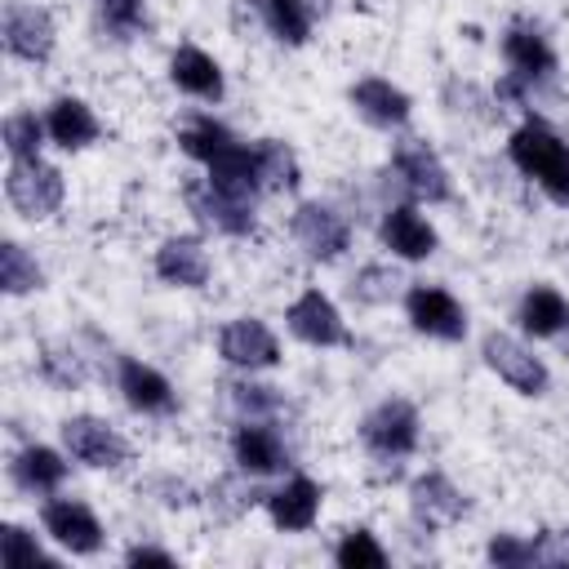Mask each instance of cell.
Segmentation results:
<instances>
[{
  "label": "cell",
  "mask_w": 569,
  "mask_h": 569,
  "mask_svg": "<svg viewBox=\"0 0 569 569\" xmlns=\"http://www.w3.org/2000/svg\"><path fill=\"white\" fill-rule=\"evenodd\" d=\"M262 502H267V516H271L276 529L302 533V529H311L316 516H320V485H316L311 476H293V480H284L276 493H267Z\"/></svg>",
  "instance_id": "44dd1931"
},
{
  "label": "cell",
  "mask_w": 569,
  "mask_h": 569,
  "mask_svg": "<svg viewBox=\"0 0 569 569\" xmlns=\"http://www.w3.org/2000/svg\"><path fill=\"white\" fill-rule=\"evenodd\" d=\"M116 387H120L124 405L138 409V413H173V405H178L169 378H164L160 369L133 360V356L120 360V369H116Z\"/></svg>",
  "instance_id": "ac0fdd59"
},
{
  "label": "cell",
  "mask_w": 569,
  "mask_h": 569,
  "mask_svg": "<svg viewBox=\"0 0 569 569\" xmlns=\"http://www.w3.org/2000/svg\"><path fill=\"white\" fill-rule=\"evenodd\" d=\"M507 156L525 178H533L556 204L569 209V142L547 120L529 116L525 124H516V133L507 142Z\"/></svg>",
  "instance_id": "6da1fadb"
},
{
  "label": "cell",
  "mask_w": 569,
  "mask_h": 569,
  "mask_svg": "<svg viewBox=\"0 0 569 569\" xmlns=\"http://www.w3.org/2000/svg\"><path fill=\"white\" fill-rule=\"evenodd\" d=\"M502 58H507V67L520 76V80H551V71H556V49L547 44V36L538 31V27H529V22H511L507 27V36H502Z\"/></svg>",
  "instance_id": "7402d4cb"
},
{
  "label": "cell",
  "mask_w": 569,
  "mask_h": 569,
  "mask_svg": "<svg viewBox=\"0 0 569 569\" xmlns=\"http://www.w3.org/2000/svg\"><path fill=\"white\" fill-rule=\"evenodd\" d=\"M169 80H173L187 98H196V102H222V93H227L222 67H218L204 49H196V44H178V49H173V58H169Z\"/></svg>",
  "instance_id": "d6986e66"
},
{
  "label": "cell",
  "mask_w": 569,
  "mask_h": 569,
  "mask_svg": "<svg viewBox=\"0 0 569 569\" xmlns=\"http://www.w3.org/2000/svg\"><path fill=\"white\" fill-rule=\"evenodd\" d=\"M418 436H422V418L409 400L400 396H387L378 400L365 418H360V440L365 449L378 458V462H400L418 449Z\"/></svg>",
  "instance_id": "3957f363"
},
{
  "label": "cell",
  "mask_w": 569,
  "mask_h": 569,
  "mask_svg": "<svg viewBox=\"0 0 569 569\" xmlns=\"http://www.w3.org/2000/svg\"><path fill=\"white\" fill-rule=\"evenodd\" d=\"M227 391H231V405H236L249 422H271V418L280 413V405H284L276 387H262V382H249V378H244V382H231Z\"/></svg>",
  "instance_id": "d6a6232c"
},
{
  "label": "cell",
  "mask_w": 569,
  "mask_h": 569,
  "mask_svg": "<svg viewBox=\"0 0 569 569\" xmlns=\"http://www.w3.org/2000/svg\"><path fill=\"white\" fill-rule=\"evenodd\" d=\"M396 284H400V276H396L391 267H378V262H369V267H360V271H356V280H351V293H356L360 302H387V298L396 293Z\"/></svg>",
  "instance_id": "8d00e7d4"
},
{
  "label": "cell",
  "mask_w": 569,
  "mask_h": 569,
  "mask_svg": "<svg viewBox=\"0 0 569 569\" xmlns=\"http://www.w3.org/2000/svg\"><path fill=\"white\" fill-rule=\"evenodd\" d=\"M485 560L498 565V569H525V565H538V560H533V538L493 533L489 547H485Z\"/></svg>",
  "instance_id": "e575fe53"
},
{
  "label": "cell",
  "mask_w": 569,
  "mask_h": 569,
  "mask_svg": "<svg viewBox=\"0 0 569 569\" xmlns=\"http://www.w3.org/2000/svg\"><path fill=\"white\" fill-rule=\"evenodd\" d=\"M218 356H222L227 365L244 369V373H258V369H276V365H280V342H276V333H271L262 320L236 316V320H227L222 333H218Z\"/></svg>",
  "instance_id": "30bf717a"
},
{
  "label": "cell",
  "mask_w": 569,
  "mask_h": 569,
  "mask_svg": "<svg viewBox=\"0 0 569 569\" xmlns=\"http://www.w3.org/2000/svg\"><path fill=\"white\" fill-rule=\"evenodd\" d=\"M516 320L533 338H556V333L569 329V298L551 284H533V289H525V298L516 307Z\"/></svg>",
  "instance_id": "d4e9b609"
},
{
  "label": "cell",
  "mask_w": 569,
  "mask_h": 569,
  "mask_svg": "<svg viewBox=\"0 0 569 569\" xmlns=\"http://www.w3.org/2000/svg\"><path fill=\"white\" fill-rule=\"evenodd\" d=\"M378 236H382V244H387L396 258H405V262H422V258H431V253L440 249L436 227H431L413 204H391V209L382 213V222H378Z\"/></svg>",
  "instance_id": "2e32d148"
},
{
  "label": "cell",
  "mask_w": 569,
  "mask_h": 569,
  "mask_svg": "<svg viewBox=\"0 0 569 569\" xmlns=\"http://www.w3.org/2000/svg\"><path fill=\"white\" fill-rule=\"evenodd\" d=\"M58 44V27L49 18V9L27 4V0H9L4 4V49L22 62H49Z\"/></svg>",
  "instance_id": "9c48e42d"
},
{
  "label": "cell",
  "mask_w": 569,
  "mask_h": 569,
  "mask_svg": "<svg viewBox=\"0 0 569 569\" xmlns=\"http://www.w3.org/2000/svg\"><path fill=\"white\" fill-rule=\"evenodd\" d=\"M40 369H44V378L53 382V387H80L84 382V365H80V356L76 351H44V360H40Z\"/></svg>",
  "instance_id": "74e56055"
},
{
  "label": "cell",
  "mask_w": 569,
  "mask_h": 569,
  "mask_svg": "<svg viewBox=\"0 0 569 569\" xmlns=\"http://www.w3.org/2000/svg\"><path fill=\"white\" fill-rule=\"evenodd\" d=\"M284 325H289V333H293L298 342H307V347H342V342H347V320H342V311L333 307V298L320 293V289L298 293V298L289 302V311H284Z\"/></svg>",
  "instance_id": "8fae6325"
},
{
  "label": "cell",
  "mask_w": 569,
  "mask_h": 569,
  "mask_svg": "<svg viewBox=\"0 0 569 569\" xmlns=\"http://www.w3.org/2000/svg\"><path fill=\"white\" fill-rule=\"evenodd\" d=\"M156 276L173 289H200L209 280V249L196 236H169L156 249Z\"/></svg>",
  "instance_id": "603a6c76"
},
{
  "label": "cell",
  "mask_w": 569,
  "mask_h": 569,
  "mask_svg": "<svg viewBox=\"0 0 569 569\" xmlns=\"http://www.w3.org/2000/svg\"><path fill=\"white\" fill-rule=\"evenodd\" d=\"M0 284H4L9 298H22V293L44 289V271H40V262H36L18 240H4V244H0Z\"/></svg>",
  "instance_id": "f1b7e54d"
},
{
  "label": "cell",
  "mask_w": 569,
  "mask_h": 569,
  "mask_svg": "<svg viewBox=\"0 0 569 569\" xmlns=\"http://www.w3.org/2000/svg\"><path fill=\"white\" fill-rule=\"evenodd\" d=\"M13 480H18L27 493H53V489H62V480H67V462H62V453L49 449V445H27V449L13 453Z\"/></svg>",
  "instance_id": "484cf974"
},
{
  "label": "cell",
  "mask_w": 569,
  "mask_h": 569,
  "mask_svg": "<svg viewBox=\"0 0 569 569\" xmlns=\"http://www.w3.org/2000/svg\"><path fill=\"white\" fill-rule=\"evenodd\" d=\"M4 196H9V204H13L27 222H40V218H53V213L62 209L67 182H62V169L49 164L44 156H9Z\"/></svg>",
  "instance_id": "7a4b0ae2"
},
{
  "label": "cell",
  "mask_w": 569,
  "mask_h": 569,
  "mask_svg": "<svg viewBox=\"0 0 569 569\" xmlns=\"http://www.w3.org/2000/svg\"><path fill=\"white\" fill-rule=\"evenodd\" d=\"M40 525H44V533H49L62 551H71V556H93V551L102 547V525H98V516H93L84 502H76V498H53V502H44Z\"/></svg>",
  "instance_id": "7c38bea8"
},
{
  "label": "cell",
  "mask_w": 569,
  "mask_h": 569,
  "mask_svg": "<svg viewBox=\"0 0 569 569\" xmlns=\"http://www.w3.org/2000/svg\"><path fill=\"white\" fill-rule=\"evenodd\" d=\"M240 138L222 124V120H213V116H196V120H187L182 129H178V147L191 156V160H200V164H209V160H218L227 147H236Z\"/></svg>",
  "instance_id": "83f0119b"
},
{
  "label": "cell",
  "mask_w": 569,
  "mask_h": 569,
  "mask_svg": "<svg viewBox=\"0 0 569 569\" xmlns=\"http://www.w3.org/2000/svg\"><path fill=\"white\" fill-rule=\"evenodd\" d=\"M409 507L427 529H445L467 516V493L445 471H422L409 485Z\"/></svg>",
  "instance_id": "5bb4252c"
},
{
  "label": "cell",
  "mask_w": 569,
  "mask_h": 569,
  "mask_svg": "<svg viewBox=\"0 0 569 569\" xmlns=\"http://www.w3.org/2000/svg\"><path fill=\"white\" fill-rule=\"evenodd\" d=\"M347 102H351L356 116H360L365 124H373V129H405L409 116H413L409 93H405L400 84L382 80V76H365V80H356V84L347 89Z\"/></svg>",
  "instance_id": "4fadbf2b"
},
{
  "label": "cell",
  "mask_w": 569,
  "mask_h": 569,
  "mask_svg": "<svg viewBox=\"0 0 569 569\" xmlns=\"http://www.w3.org/2000/svg\"><path fill=\"white\" fill-rule=\"evenodd\" d=\"M333 560L342 569H382L387 565V547L369 533V529H351L342 533V542L333 547Z\"/></svg>",
  "instance_id": "1f68e13d"
},
{
  "label": "cell",
  "mask_w": 569,
  "mask_h": 569,
  "mask_svg": "<svg viewBox=\"0 0 569 569\" xmlns=\"http://www.w3.org/2000/svg\"><path fill=\"white\" fill-rule=\"evenodd\" d=\"M533 560L538 565H560L569 569V529H542L533 538Z\"/></svg>",
  "instance_id": "f35d334b"
},
{
  "label": "cell",
  "mask_w": 569,
  "mask_h": 569,
  "mask_svg": "<svg viewBox=\"0 0 569 569\" xmlns=\"http://www.w3.org/2000/svg\"><path fill=\"white\" fill-rule=\"evenodd\" d=\"M187 209L204 222V227H213V231H222V236H249L253 231V204H240V200H231V196H222L218 187H209V182H187Z\"/></svg>",
  "instance_id": "ffe728a7"
},
{
  "label": "cell",
  "mask_w": 569,
  "mask_h": 569,
  "mask_svg": "<svg viewBox=\"0 0 569 569\" xmlns=\"http://www.w3.org/2000/svg\"><path fill=\"white\" fill-rule=\"evenodd\" d=\"M204 169H209L204 182L218 187L222 196L240 200V204H258V196L267 191V187H262V169H258V151H253L249 142L227 147V151H222L218 160H209Z\"/></svg>",
  "instance_id": "9a60e30c"
},
{
  "label": "cell",
  "mask_w": 569,
  "mask_h": 569,
  "mask_svg": "<svg viewBox=\"0 0 569 569\" xmlns=\"http://www.w3.org/2000/svg\"><path fill=\"white\" fill-rule=\"evenodd\" d=\"M0 560L4 565H49V556L40 551V542L22 525H4L0 529Z\"/></svg>",
  "instance_id": "d590c367"
},
{
  "label": "cell",
  "mask_w": 569,
  "mask_h": 569,
  "mask_svg": "<svg viewBox=\"0 0 569 569\" xmlns=\"http://www.w3.org/2000/svg\"><path fill=\"white\" fill-rule=\"evenodd\" d=\"M93 13L102 22V31H111L116 40H133L147 31V4L142 0H93Z\"/></svg>",
  "instance_id": "4dcf8cb0"
},
{
  "label": "cell",
  "mask_w": 569,
  "mask_h": 569,
  "mask_svg": "<svg viewBox=\"0 0 569 569\" xmlns=\"http://www.w3.org/2000/svg\"><path fill=\"white\" fill-rule=\"evenodd\" d=\"M289 231H293L298 249H302L307 258H316V262H333V258H342L347 244H351L347 218H342L333 204H320V200H302V204L293 209V218H289Z\"/></svg>",
  "instance_id": "5b68a950"
},
{
  "label": "cell",
  "mask_w": 569,
  "mask_h": 569,
  "mask_svg": "<svg viewBox=\"0 0 569 569\" xmlns=\"http://www.w3.org/2000/svg\"><path fill=\"white\" fill-rule=\"evenodd\" d=\"M44 129H49V138H53L62 151H80V147L98 142V133H102L93 107H89L84 98H71V93L53 98V107H49V116H44Z\"/></svg>",
  "instance_id": "cb8c5ba5"
},
{
  "label": "cell",
  "mask_w": 569,
  "mask_h": 569,
  "mask_svg": "<svg viewBox=\"0 0 569 569\" xmlns=\"http://www.w3.org/2000/svg\"><path fill=\"white\" fill-rule=\"evenodd\" d=\"M405 316L418 333L436 338V342H462L467 338V311L462 302L440 289V284H409L405 293Z\"/></svg>",
  "instance_id": "ba28073f"
},
{
  "label": "cell",
  "mask_w": 569,
  "mask_h": 569,
  "mask_svg": "<svg viewBox=\"0 0 569 569\" xmlns=\"http://www.w3.org/2000/svg\"><path fill=\"white\" fill-rule=\"evenodd\" d=\"M258 13H262V27L289 49H302L311 40V4L307 0H258Z\"/></svg>",
  "instance_id": "4316f807"
},
{
  "label": "cell",
  "mask_w": 569,
  "mask_h": 569,
  "mask_svg": "<svg viewBox=\"0 0 569 569\" xmlns=\"http://www.w3.org/2000/svg\"><path fill=\"white\" fill-rule=\"evenodd\" d=\"M231 458L244 476H276L289 467V449L271 422H240L231 436Z\"/></svg>",
  "instance_id": "e0dca14e"
},
{
  "label": "cell",
  "mask_w": 569,
  "mask_h": 569,
  "mask_svg": "<svg viewBox=\"0 0 569 569\" xmlns=\"http://www.w3.org/2000/svg\"><path fill=\"white\" fill-rule=\"evenodd\" d=\"M44 120H36L31 111H18V116H9L4 124H0V138H4V151L9 156H40V147H44Z\"/></svg>",
  "instance_id": "836d02e7"
},
{
  "label": "cell",
  "mask_w": 569,
  "mask_h": 569,
  "mask_svg": "<svg viewBox=\"0 0 569 569\" xmlns=\"http://www.w3.org/2000/svg\"><path fill=\"white\" fill-rule=\"evenodd\" d=\"M62 445H67V453L80 467H93V471H107V467H124L129 462V440L107 418H93V413L67 418L62 422Z\"/></svg>",
  "instance_id": "8992f818"
},
{
  "label": "cell",
  "mask_w": 569,
  "mask_h": 569,
  "mask_svg": "<svg viewBox=\"0 0 569 569\" xmlns=\"http://www.w3.org/2000/svg\"><path fill=\"white\" fill-rule=\"evenodd\" d=\"M391 169H396L400 187H405L413 200H422V204H445V200L453 196V182H449L445 160H440L422 138H405V142L396 147V156H391Z\"/></svg>",
  "instance_id": "52a82bcc"
},
{
  "label": "cell",
  "mask_w": 569,
  "mask_h": 569,
  "mask_svg": "<svg viewBox=\"0 0 569 569\" xmlns=\"http://www.w3.org/2000/svg\"><path fill=\"white\" fill-rule=\"evenodd\" d=\"M253 151H258V169H262V187L267 191H293L298 187V156H293L289 142L258 138Z\"/></svg>",
  "instance_id": "f546056e"
},
{
  "label": "cell",
  "mask_w": 569,
  "mask_h": 569,
  "mask_svg": "<svg viewBox=\"0 0 569 569\" xmlns=\"http://www.w3.org/2000/svg\"><path fill=\"white\" fill-rule=\"evenodd\" d=\"M124 565H173V556H169L164 547H142V542H138V547L124 551Z\"/></svg>",
  "instance_id": "ab89813d"
},
{
  "label": "cell",
  "mask_w": 569,
  "mask_h": 569,
  "mask_svg": "<svg viewBox=\"0 0 569 569\" xmlns=\"http://www.w3.org/2000/svg\"><path fill=\"white\" fill-rule=\"evenodd\" d=\"M480 356H485V365H489L511 391H520V396H547V391H551V369H547L542 356H533L520 338L493 329V333H485Z\"/></svg>",
  "instance_id": "277c9868"
}]
</instances>
